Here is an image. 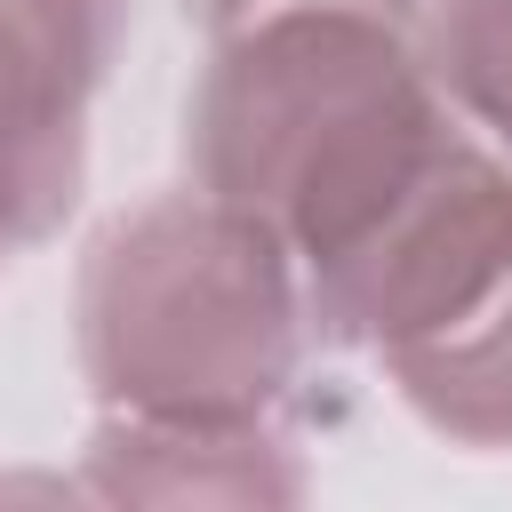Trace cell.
Returning <instances> with one entry per match:
<instances>
[{
	"label": "cell",
	"instance_id": "cell-5",
	"mask_svg": "<svg viewBox=\"0 0 512 512\" xmlns=\"http://www.w3.org/2000/svg\"><path fill=\"white\" fill-rule=\"evenodd\" d=\"M88 496L104 504H296L304 472L288 464L280 432H184L96 416L88 432Z\"/></svg>",
	"mask_w": 512,
	"mask_h": 512
},
{
	"label": "cell",
	"instance_id": "cell-2",
	"mask_svg": "<svg viewBox=\"0 0 512 512\" xmlns=\"http://www.w3.org/2000/svg\"><path fill=\"white\" fill-rule=\"evenodd\" d=\"M312 288L240 200L184 184L120 208L72 280V360L104 416L264 432L312 352Z\"/></svg>",
	"mask_w": 512,
	"mask_h": 512
},
{
	"label": "cell",
	"instance_id": "cell-1",
	"mask_svg": "<svg viewBox=\"0 0 512 512\" xmlns=\"http://www.w3.org/2000/svg\"><path fill=\"white\" fill-rule=\"evenodd\" d=\"M200 48L184 168L264 216L304 280L376 232L456 136V104L424 64V24L376 0H280Z\"/></svg>",
	"mask_w": 512,
	"mask_h": 512
},
{
	"label": "cell",
	"instance_id": "cell-6",
	"mask_svg": "<svg viewBox=\"0 0 512 512\" xmlns=\"http://www.w3.org/2000/svg\"><path fill=\"white\" fill-rule=\"evenodd\" d=\"M424 64L456 120L512 152V0H424Z\"/></svg>",
	"mask_w": 512,
	"mask_h": 512
},
{
	"label": "cell",
	"instance_id": "cell-3",
	"mask_svg": "<svg viewBox=\"0 0 512 512\" xmlns=\"http://www.w3.org/2000/svg\"><path fill=\"white\" fill-rule=\"evenodd\" d=\"M312 288V328L376 360V376L456 448H512V160L448 152L360 232Z\"/></svg>",
	"mask_w": 512,
	"mask_h": 512
},
{
	"label": "cell",
	"instance_id": "cell-4",
	"mask_svg": "<svg viewBox=\"0 0 512 512\" xmlns=\"http://www.w3.org/2000/svg\"><path fill=\"white\" fill-rule=\"evenodd\" d=\"M120 40L128 0H0V272L72 216Z\"/></svg>",
	"mask_w": 512,
	"mask_h": 512
},
{
	"label": "cell",
	"instance_id": "cell-7",
	"mask_svg": "<svg viewBox=\"0 0 512 512\" xmlns=\"http://www.w3.org/2000/svg\"><path fill=\"white\" fill-rule=\"evenodd\" d=\"M176 8H184V24L208 40V32H224V24L256 16V8H280V0H176ZM376 8H392V16H416V24H424V0H376Z\"/></svg>",
	"mask_w": 512,
	"mask_h": 512
}]
</instances>
